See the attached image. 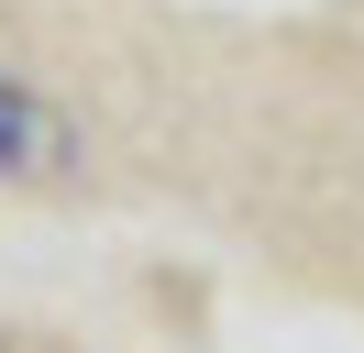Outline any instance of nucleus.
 Here are the masks:
<instances>
[{
	"label": "nucleus",
	"instance_id": "1",
	"mask_svg": "<svg viewBox=\"0 0 364 353\" xmlns=\"http://www.w3.org/2000/svg\"><path fill=\"white\" fill-rule=\"evenodd\" d=\"M45 166H67V122L23 78H0V176H45Z\"/></svg>",
	"mask_w": 364,
	"mask_h": 353
}]
</instances>
